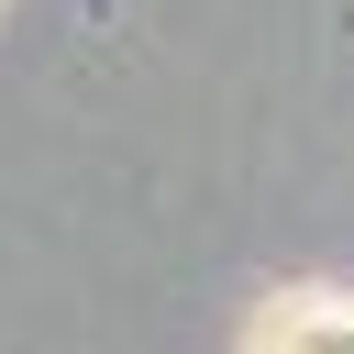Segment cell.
Returning a JSON list of instances; mask_svg holds the SVG:
<instances>
[{
	"label": "cell",
	"mask_w": 354,
	"mask_h": 354,
	"mask_svg": "<svg viewBox=\"0 0 354 354\" xmlns=\"http://www.w3.org/2000/svg\"><path fill=\"white\" fill-rule=\"evenodd\" d=\"M254 354H354V310L310 288V299H288V310L254 332Z\"/></svg>",
	"instance_id": "cell-1"
}]
</instances>
